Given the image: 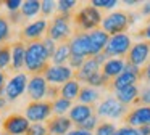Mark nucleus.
<instances>
[{"label": "nucleus", "mask_w": 150, "mask_h": 135, "mask_svg": "<svg viewBox=\"0 0 150 135\" xmlns=\"http://www.w3.org/2000/svg\"><path fill=\"white\" fill-rule=\"evenodd\" d=\"M50 56L47 55L45 48L42 45V40L39 42H31L26 45V58H24V68L28 72L36 74H44L45 69L50 66L49 63Z\"/></svg>", "instance_id": "obj_1"}, {"label": "nucleus", "mask_w": 150, "mask_h": 135, "mask_svg": "<svg viewBox=\"0 0 150 135\" xmlns=\"http://www.w3.org/2000/svg\"><path fill=\"white\" fill-rule=\"evenodd\" d=\"M102 21L103 18H102L100 10L92 5H86L84 8H81L73 15V24H74L76 34L95 31L98 29V26H102Z\"/></svg>", "instance_id": "obj_2"}, {"label": "nucleus", "mask_w": 150, "mask_h": 135, "mask_svg": "<svg viewBox=\"0 0 150 135\" xmlns=\"http://www.w3.org/2000/svg\"><path fill=\"white\" fill-rule=\"evenodd\" d=\"M137 16L131 11H124V10H120V11H113L108 16H105L103 21H102V29L107 32L108 35H118V34H124L127 31L129 26H132L136 22Z\"/></svg>", "instance_id": "obj_3"}, {"label": "nucleus", "mask_w": 150, "mask_h": 135, "mask_svg": "<svg viewBox=\"0 0 150 135\" xmlns=\"http://www.w3.org/2000/svg\"><path fill=\"white\" fill-rule=\"evenodd\" d=\"M73 15H57L53 19L49 22V29H47V37H50L53 42H60V44H66L71 40L73 37Z\"/></svg>", "instance_id": "obj_4"}, {"label": "nucleus", "mask_w": 150, "mask_h": 135, "mask_svg": "<svg viewBox=\"0 0 150 135\" xmlns=\"http://www.w3.org/2000/svg\"><path fill=\"white\" fill-rule=\"evenodd\" d=\"M95 114L98 117H107V119H123L129 112V108L123 103H120L115 96H107L98 103Z\"/></svg>", "instance_id": "obj_5"}, {"label": "nucleus", "mask_w": 150, "mask_h": 135, "mask_svg": "<svg viewBox=\"0 0 150 135\" xmlns=\"http://www.w3.org/2000/svg\"><path fill=\"white\" fill-rule=\"evenodd\" d=\"M131 47V37L127 34H118V35H111L108 40L107 47H105V53L108 58H124L127 56Z\"/></svg>", "instance_id": "obj_6"}, {"label": "nucleus", "mask_w": 150, "mask_h": 135, "mask_svg": "<svg viewBox=\"0 0 150 135\" xmlns=\"http://www.w3.org/2000/svg\"><path fill=\"white\" fill-rule=\"evenodd\" d=\"M140 80V69L132 64L126 63V68H124L123 74L113 79L110 84H108L107 89L110 92H118V90L124 89V87H129V85H137V82Z\"/></svg>", "instance_id": "obj_7"}, {"label": "nucleus", "mask_w": 150, "mask_h": 135, "mask_svg": "<svg viewBox=\"0 0 150 135\" xmlns=\"http://www.w3.org/2000/svg\"><path fill=\"white\" fill-rule=\"evenodd\" d=\"M126 63L132 64V66L139 68V69L144 68L147 63H150V42L142 40V42L134 44L126 56Z\"/></svg>", "instance_id": "obj_8"}, {"label": "nucleus", "mask_w": 150, "mask_h": 135, "mask_svg": "<svg viewBox=\"0 0 150 135\" xmlns=\"http://www.w3.org/2000/svg\"><path fill=\"white\" fill-rule=\"evenodd\" d=\"M49 29V21L45 18H39L36 21L26 24L23 29H21V34H20V40L21 42H39L40 39H44L42 35L47 32Z\"/></svg>", "instance_id": "obj_9"}, {"label": "nucleus", "mask_w": 150, "mask_h": 135, "mask_svg": "<svg viewBox=\"0 0 150 135\" xmlns=\"http://www.w3.org/2000/svg\"><path fill=\"white\" fill-rule=\"evenodd\" d=\"M31 127V122L26 116L21 114H10L4 119V124H2V129H4L5 134L8 135H26L28 130Z\"/></svg>", "instance_id": "obj_10"}, {"label": "nucleus", "mask_w": 150, "mask_h": 135, "mask_svg": "<svg viewBox=\"0 0 150 135\" xmlns=\"http://www.w3.org/2000/svg\"><path fill=\"white\" fill-rule=\"evenodd\" d=\"M52 103L49 100L44 101H31L26 106V117L29 119V122L36 124V122H44L45 119H49L52 116Z\"/></svg>", "instance_id": "obj_11"}, {"label": "nucleus", "mask_w": 150, "mask_h": 135, "mask_svg": "<svg viewBox=\"0 0 150 135\" xmlns=\"http://www.w3.org/2000/svg\"><path fill=\"white\" fill-rule=\"evenodd\" d=\"M28 74L18 72L16 76H13L5 85V98L7 101H15L16 98H20L24 93V90H28Z\"/></svg>", "instance_id": "obj_12"}, {"label": "nucleus", "mask_w": 150, "mask_h": 135, "mask_svg": "<svg viewBox=\"0 0 150 135\" xmlns=\"http://www.w3.org/2000/svg\"><path fill=\"white\" fill-rule=\"evenodd\" d=\"M45 77L47 82L50 84H66L69 80L74 79V71L69 66H55V64H50L45 69V72L42 74Z\"/></svg>", "instance_id": "obj_13"}, {"label": "nucleus", "mask_w": 150, "mask_h": 135, "mask_svg": "<svg viewBox=\"0 0 150 135\" xmlns=\"http://www.w3.org/2000/svg\"><path fill=\"white\" fill-rule=\"evenodd\" d=\"M47 92H49V82L42 74H36V76L29 77L28 95L33 101H44V98H47Z\"/></svg>", "instance_id": "obj_14"}, {"label": "nucleus", "mask_w": 150, "mask_h": 135, "mask_svg": "<svg viewBox=\"0 0 150 135\" xmlns=\"http://www.w3.org/2000/svg\"><path fill=\"white\" fill-rule=\"evenodd\" d=\"M123 122L127 127H142V125H150V106H137L131 109L123 117Z\"/></svg>", "instance_id": "obj_15"}, {"label": "nucleus", "mask_w": 150, "mask_h": 135, "mask_svg": "<svg viewBox=\"0 0 150 135\" xmlns=\"http://www.w3.org/2000/svg\"><path fill=\"white\" fill-rule=\"evenodd\" d=\"M69 50L71 55L76 56H84L91 58V48H89V34L87 32H79L74 34L69 40Z\"/></svg>", "instance_id": "obj_16"}, {"label": "nucleus", "mask_w": 150, "mask_h": 135, "mask_svg": "<svg viewBox=\"0 0 150 135\" xmlns=\"http://www.w3.org/2000/svg\"><path fill=\"white\" fill-rule=\"evenodd\" d=\"M87 34H89V48H91V58H92L105 50L108 40H110V35L100 27L92 32H87Z\"/></svg>", "instance_id": "obj_17"}, {"label": "nucleus", "mask_w": 150, "mask_h": 135, "mask_svg": "<svg viewBox=\"0 0 150 135\" xmlns=\"http://www.w3.org/2000/svg\"><path fill=\"white\" fill-rule=\"evenodd\" d=\"M73 125V121L68 116H53L49 122H47V129H49L50 135H66Z\"/></svg>", "instance_id": "obj_18"}, {"label": "nucleus", "mask_w": 150, "mask_h": 135, "mask_svg": "<svg viewBox=\"0 0 150 135\" xmlns=\"http://www.w3.org/2000/svg\"><path fill=\"white\" fill-rule=\"evenodd\" d=\"M94 111L95 108L91 105H82V103H79V105H74L71 109H69L68 112V117L71 119L73 122H74L76 125L82 124V122H86L91 116H94Z\"/></svg>", "instance_id": "obj_19"}, {"label": "nucleus", "mask_w": 150, "mask_h": 135, "mask_svg": "<svg viewBox=\"0 0 150 135\" xmlns=\"http://www.w3.org/2000/svg\"><path fill=\"white\" fill-rule=\"evenodd\" d=\"M100 71H102L100 64H98L94 58H87V60H86V63L82 64L81 69L74 72V79L79 80V82H87V80L91 79L94 74L100 72Z\"/></svg>", "instance_id": "obj_20"}, {"label": "nucleus", "mask_w": 150, "mask_h": 135, "mask_svg": "<svg viewBox=\"0 0 150 135\" xmlns=\"http://www.w3.org/2000/svg\"><path fill=\"white\" fill-rule=\"evenodd\" d=\"M124 68H126V61H124V58H110V60L102 66V72H103L111 82V80L116 79L120 74H123Z\"/></svg>", "instance_id": "obj_21"}, {"label": "nucleus", "mask_w": 150, "mask_h": 135, "mask_svg": "<svg viewBox=\"0 0 150 135\" xmlns=\"http://www.w3.org/2000/svg\"><path fill=\"white\" fill-rule=\"evenodd\" d=\"M139 95H140V89L137 85H129V87H124V89L115 92V98L126 106L136 105V101L139 100Z\"/></svg>", "instance_id": "obj_22"}, {"label": "nucleus", "mask_w": 150, "mask_h": 135, "mask_svg": "<svg viewBox=\"0 0 150 135\" xmlns=\"http://www.w3.org/2000/svg\"><path fill=\"white\" fill-rule=\"evenodd\" d=\"M24 58H26V44L21 40L15 42L11 45V69L20 71L24 68Z\"/></svg>", "instance_id": "obj_23"}, {"label": "nucleus", "mask_w": 150, "mask_h": 135, "mask_svg": "<svg viewBox=\"0 0 150 135\" xmlns=\"http://www.w3.org/2000/svg\"><path fill=\"white\" fill-rule=\"evenodd\" d=\"M81 82L76 79L69 80V82L63 84L62 87H60V96L65 100H69V101H73V100H76L79 96V92H81Z\"/></svg>", "instance_id": "obj_24"}, {"label": "nucleus", "mask_w": 150, "mask_h": 135, "mask_svg": "<svg viewBox=\"0 0 150 135\" xmlns=\"http://www.w3.org/2000/svg\"><path fill=\"white\" fill-rule=\"evenodd\" d=\"M78 100L82 103V105H91V106H94L95 103L100 100V92H98L97 89H94V87L86 85V87H82V89H81Z\"/></svg>", "instance_id": "obj_25"}, {"label": "nucleus", "mask_w": 150, "mask_h": 135, "mask_svg": "<svg viewBox=\"0 0 150 135\" xmlns=\"http://www.w3.org/2000/svg\"><path fill=\"white\" fill-rule=\"evenodd\" d=\"M71 58V50H69V42L66 44H60L55 50V55L52 56V63L55 66H65V63H68Z\"/></svg>", "instance_id": "obj_26"}, {"label": "nucleus", "mask_w": 150, "mask_h": 135, "mask_svg": "<svg viewBox=\"0 0 150 135\" xmlns=\"http://www.w3.org/2000/svg\"><path fill=\"white\" fill-rule=\"evenodd\" d=\"M40 10H42V3L37 2V0H26L23 2V6H21V15L24 18H33V16L39 15Z\"/></svg>", "instance_id": "obj_27"}, {"label": "nucleus", "mask_w": 150, "mask_h": 135, "mask_svg": "<svg viewBox=\"0 0 150 135\" xmlns=\"http://www.w3.org/2000/svg\"><path fill=\"white\" fill-rule=\"evenodd\" d=\"M73 108L71 101L65 98H57L55 101H52V111L55 116H65V112H69V109Z\"/></svg>", "instance_id": "obj_28"}, {"label": "nucleus", "mask_w": 150, "mask_h": 135, "mask_svg": "<svg viewBox=\"0 0 150 135\" xmlns=\"http://www.w3.org/2000/svg\"><path fill=\"white\" fill-rule=\"evenodd\" d=\"M11 66V45H0V71Z\"/></svg>", "instance_id": "obj_29"}, {"label": "nucleus", "mask_w": 150, "mask_h": 135, "mask_svg": "<svg viewBox=\"0 0 150 135\" xmlns=\"http://www.w3.org/2000/svg\"><path fill=\"white\" fill-rule=\"evenodd\" d=\"M86 84H87L89 87H94V89H100V87H108V84H110V79H108V77L100 71V72L94 74V76H92Z\"/></svg>", "instance_id": "obj_30"}, {"label": "nucleus", "mask_w": 150, "mask_h": 135, "mask_svg": "<svg viewBox=\"0 0 150 135\" xmlns=\"http://www.w3.org/2000/svg\"><path fill=\"white\" fill-rule=\"evenodd\" d=\"M10 21L7 16L0 15V45H5V42L10 39Z\"/></svg>", "instance_id": "obj_31"}, {"label": "nucleus", "mask_w": 150, "mask_h": 135, "mask_svg": "<svg viewBox=\"0 0 150 135\" xmlns=\"http://www.w3.org/2000/svg\"><path fill=\"white\" fill-rule=\"evenodd\" d=\"M116 125L110 121H103L98 124V127L95 129V134L94 135H115L116 134Z\"/></svg>", "instance_id": "obj_32"}, {"label": "nucleus", "mask_w": 150, "mask_h": 135, "mask_svg": "<svg viewBox=\"0 0 150 135\" xmlns=\"http://www.w3.org/2000/svg\"><path fill=\"white\" fill-rule=\"evenodd\" d=\"M78 3L74 0H60L57 2V10H58L60 15H73V10Z\"/></svg>", "instance_id": "obj_33"}, {"label": "nucleus", "mask_w": 150, "mask_h": 135, "mask_svg": "<svg viewBox=\"0 0 150 135\" xmlns=\"http://www.w3.org/2000/svg\"><path fill=\"white\" fill-rule=\"evenodd\" d=\"M98 116L97 114H94V116H91V117L87 119L86 122H82V124H79L78 125V129H82V130H87V132H92V130H95V129L98 127Z\"/></svg>", "instance_id": "obj_34"}, {"label": "nucleus", "mask_w": 150, "mask_h": 135, "mask_svg": "<svg viewBox=\"0 0 150 135\" xmlns=\"http://www.w3.org/2000/svg\"><path fill=\"white\" fill-rule=\"evenodd\" d=\"M26 135H49V129L42 122H36V124H31Z\"/></svg>", "instance_id": "obj_35"}, {"label": "nucleus", "mask_w": 150, "mask_h": 135, "mask_svg": "<svg viewBox=\"0 0 150 135\" xmlns=\"http://www.w3.org/2000/svg\"><path fill=\"white\" fill-rule=\"evenodd\" d=\"M137 106H150V85L144 87L140 90V95H139V100L136 101Z\"/></svg>", "instance_id": "obj_36"}, {"label": "nucleus", "mask_w": 150, "mask_h": 135, "mask_svg": "<svg viewBox=\"0 0 150 135\" xmlns=\"http://www.w3.org/2000/svg\"><path fill=\"white\" fill-rule=\"evenodd\" d=\"M42 45H44V48H45L47 55L50 56V60H52V56L55 55V50H57V47H58V45H57V42H53L50 37H47V35H45V37L42 39Z\"/></svg>", "instance_id": "obj_37"}, {"label": "nucleus", "mask_w": 150, "mask_h": 135, "mask_svg": "<svg viewBox=\"0 0 150 135\" xmlns=\"http://www.w3.org/2000/svg\"><path fill=\"white\" fill-rule=\"evenodd\" d=\"M92 6H95V8H103V10H111L115 8V6L118 5L116 0H94V2H91Z\"/></svg>", "instance_id": "obj_38"}, {"label": "nucleus", "mask_w": 150, "mask_h": 135, "mask_svg": "<svg viewBox=\"0 0 150 135\" xmlns=\"http://www.w3.org/2000/svg\"><path fill=\"white\" fill-rule=\"evenodd\" d=\"M86 60H87V58H84V56H76V55H71V58H69V61H68V66L71 68V69L79 71L82 68V64L86 63Z\"/></svg>", "instance_id": "obj_39"}, {"label": "nucleus", "mask_w": 150, "mask_h": 135, "mask_svg": "<svg viewBox=\"0 0 150 135\" xmlns=\"http://www.w3.org/2000/svg\"><path fill=\"white\" fill-rule=\"evenodd\" d=\"M40 3H42V10H40L42 16H49V15H52V13L55 11L57 2H53V0H42Z\"/></svg>", "instance_id": "obj_40"}, {"label": "nucleus", "mask_w": 150, "mask_h": 135, "mask_svg": "<svg viewBox=\"0 0 150 135\" xmlns=\"http://www.w3.org/2000/svg\"><path fill=\"white\" fill-rule=\"evenodd\" d=\"M4 5L7 6V10L10 13H15V11H20L21 10L23 2H20V0H7V2H4Z\"/></svg>", "instance_id": "obj_41"}, {"label": "nucleus", "mask_w": 150, "mask_h": 135, "mask_svg": "<svg viewBox=\"0 0 150 135\" xmlns=\"http://www.w3.org/2000/svg\"><path fill=\"white\" fill-rule=\"evenodd\" d=\"M115 135H140V132L136 127H127V125H124V127L118 129Z\"/></svg>", "instance_id": "obj_42"}, {"label": "nucleus", "mask_w": 150, "mask_h": 135, "mask_svg": "<svg viewBox=\"0 0 150 135\" xmlns=\"http://www.w3.org/2000/svg\"><path fill=\"white\" fill-rule=\"evenodd\" d=\"M140 80L150 85V63H147L145 66L140 69Z\"/></svg>", "instance_id": "obj_43"}, {"label": "nucleus", "mask_w": 150, "mask_h": 135, "mask_svg": "<svg viewBox=\"0 0 150 135\" xmlns=\"http://www.w3.org/2000/svg\"><path fill=\"white\" fill-rule=\"evenodd\" d=\"M136 37H142V39H145V40L150 42V19L147 21V24L136 34Z\"/></svg>", "instance_id": "obj_44"}, {"label": "nucleus", "mask_w": 150, "mask_h": 135, "mask_svg": "<svg viewBox=\"0 0 150 135\" xmlns=\"http://www.w3.org/2000/svg\"><path fill=\"white\" fill-rule=\"evenodd\" d=\"M24 19V16L21 15V11H15V13H8V21L13 22V24H20Z\"/></svg>", "instance_id": "obj_45"}, {"label": "nucleus", "mask_w": 150, "mask_h": 135, "mask_svg": "<svg viewBox=\"0 0 150 135\" xmlns=\"http://www.w3.org/2000/svg\"><path fill=\"white\" fill-rule=\"evenodd\" d=\"M139 16H144V18L150 19V2L142 3V8L139 10Z\"/></svg>", "instance_id": "obj_46"}, {"label": "nucleus", "mask_w": 150, "mask_h": 135, "mask_svg": "<svg viewBox=\"0 0 150 135\" xmlns=\"http://www.w3.org/2000/svg\"><path fill=\"white\" fill-rule=\"evenodd\" d=\"M5 79H7V72L0 71V95H5Z\"/></svg>", "instance_id": "obj_47"}, {"label": "nucleus", "mask_w": 150, "mask_h": 135, "mask_svg": "<svg viewBox=\"0 0 150 135\" xmlns=\"http://www.w3.org/2000/svg\"><path fill=\"white\" fill-rule=\"evenodd\" d=\"M66 135H94V134L87 130H82V129H74V130H69Z\"/></svg>", "instance_id": "obj_48"}, {"label": "nucleus", "mask_w": 150, "mask_h": 135, "mask_svg": "<svg viewBox=\"0 0 150 135\" xmlns=\"http://www.w3.org/2000/svg\"><path fill=\"white\" fill-rule=\"evenodd\" d=\"M139 132H140V135H150V125H142V127H139Z\"/></svg>", "instance_id": "obj_49"}, {"label": "nucleus", "mask_w": 150, "mask_h": 135, "mask_svg": "<svg viewBox=\"0 0 150 135\" xmlns=\"http://www.w3.org/2000/svg\"><path fill=\"white\" fill-rule=\"evenodd\" d=\"M5 106H7V98H5L4 95H0V111H2Z\"/></svg>", "instance_id": "obj_50"}, {"label": "nucleus", "mask_w": 150, "mask_h": 135, "mask_svg": "<svg viewBox=\"0 0 150 135\" xmlns=\"http://www.w3.org/2000/svg\"><path fill=\"white\" fill-rule=\"evenodd\" d=\"M0 135H8V134H5V132H2V134H0Z\"/></svg>", "instance_id": "obj_51"}, {"label": "nucleus", "mask_w": 150, "mask_h": 135, "mask_svg": "<svg viewBox=\"0 0 150 135\" xmlns=\"http://www.w3.org/2000/svg\"><path fill=\"white\" fill-rule=\"evenodd\" d=\"M0 124H4V122H2V117H0Z\"/></svg>", "instance_id": "obj_52"}, {"label": "nucleus", "mask_w": 150, "mask_h": 135, "mask_svg": "<svg viewBox=\"0 0 150 135\" xmlns=\"http://www.w3.org/2000/svg\"><path fill=\"white\" fill-rule=\"evenodd\" d=\"M49 135H50V134H49Z\"/></svg>", "instance_id": "obj_53"}]
</instances>
